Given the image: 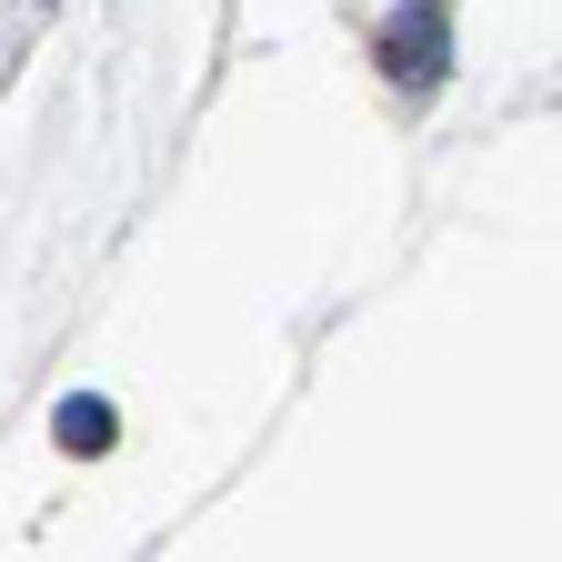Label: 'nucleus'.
Segmentation results:
<instances>
[{
  "mask_svg": "<svg viewBox=\"0 0 562 562\" xmlns=\"http://www.w3.org/2000/svg\"><path fill=\"white\" fill-rule=\"evenodd\" d=\"M432 50H442L432 21H402V31H392V70H402V81H442V60H432Z\"/></svg>",
  "mask_w": 562,
  "mask_h": 562,
  "instance_id": "nucleus-1",
  "label": "nucleus"
}]
</instances>
